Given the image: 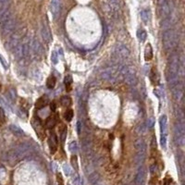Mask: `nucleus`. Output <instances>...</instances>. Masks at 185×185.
Returning a JSON list of instances; mask_svg holds the SVG:
<instances>
[{"label":"nucleus","mask_w":185,"mask_h":185,"mask_svg":"<svg viewBox=\"0 0 185 185\" xmlns=\"http://www.w3.org/2000/svg\"><path fill=\"white\" fill-rule=\"evenodd\" d=\"M47 104V101H46V98L45 96H42L40 98L37 99L36 103H35V108L37 110H40V109H43Z\"/></svg>","instance_id":"nucleus-4"},{"label":"nucleus","mask_w":185,"mask_h":185,"mask_svg":"<svg viewBox=\"0 0 185 185\" xmlns=\"http://www.w3.org/2000/svg\"><path fill=\"white\" fill-rule=\"evenodd\" d=\"M56 83H57V80H56L55 76L51 75L47 78L46 80V86L48 89H54L56 86Z\"/></svg>","instance_id":"nucleus-7"},{"label":"nucleus","mask_w":185,"mask_h":185,"mask_svg":"<svg viewBox=\"0 0 185 185\" xmlns=\"http://www.w3.org/2000/svg\"><path fill=\"white\" fill-rule=\"evenodd\" d=\"M47 143H48V147L50 150V154L55 155L57 153L58 148H59V138H58V135L56 134V133L51 132L50 136L47 139Z\"/></svg>","instance_id":"nucleus-1"},{"label":"nucleus","mask_w":185,"mask_h":185,"mask_svg":"<svg viewBox=\"0 0 185 185\" xmlns=\"http://www.w3.org/2000/svg\"><path fill=\"white\" fill-rule=\"evenodd\" d=\"M64 82H65V86H66V91H67L68 92H70L71 89H72V77H71L70 75L66 76Z\"/></svg>","instance_id":"nucleus-8"},{"label":"nucleus","mask_w":185,"mask_h":185,"mask_svg":"<svg viewBox=\"0 0 185 185\" xmlns=\"http://www.w3.org/2000/svg\"><path fill=\"white\" fill-rule=\"evenodd\" d=\"M74 114H73V110L71 108H67V110L65 111V113H64V118L67 121H70L73 118Z\"/></svg>","instance_id":"nucleus-10"},{"label":"nucleus","mask_w":185,"mask_h":185,"mask_svg":"<svg viewBox=\"0 0 185 185\" xmlns=\"http://www.w3.org/2000/svg\"><path fill=\"white\" fill-rule=\"evenodd\" d=\"M57 181H58L59 185H65L64 180H63V177H62L61 173H57Z\"/></svg>","instance_id":"nucleus-12"},{"label":"nucleus","mask_w":185,"mask_h":185,"mask_svg":"<svg viewBox=\"0 0 185 185\" xmlns=\"http://www.w3.org/2000/svg\"><path fill=\"white\" fill-rule=\"evenodd\" d=\"M60 104H61V106H62L63 107L69 108V107L71 106V104H72V102H71V98L69 97V96H62V97L60 98Z\"/></svg>","instance_id":"nucleus-5"},{"label":"nucleus","mask_w":185,"mask_h":185,"mask_svg":"<svg viewBox=\"0 0 185 185\" xmlns=\"http://www.w3.org/2000/svg\"><path fill=\"white\" fill-rule=\"evenodd\" d=\"M144 59L146 61H150L153 59V49L150 44H148L145 47L144 51Z\"/></svg>","instance_id":"nucleus-3"},{"label":"nucleus","mask_w":185,"mask_h":185,"mask_svg":"<svg viewBox=\"0 0 185 185\" xmlns=\"http://www.w3.org/2000/svg\"><path fill=\"white\" fill-rule=\"evenodd\" d=\"M150 81H151V82H152L154 85L157 84V81H158V79H157L156 69L155 67H153V68H152L151 72H150Z\"/></svg>","instance_id":"nucleus-6"},{"label":"nucleus","mask_w":185,"mask_h":185,"mask_svg":"<svg viewBox=\"0 0 185 185\" xmlns=\"http://www.w3.org/2000/svg\"><path fill=\"white\" fill-rule=\"evenodd\" d=\"M58 132L62 136L67 133V126H66L65 123H63L61 121H59V123H58Z\"/></svg>","instance_id":"nucleus-9"},{"label":"nucleus","mask_w":185,"mask_h":185,"mask_svg":"<svg viewBox=\"0 0 185 185\" xmlns=\"http://www.w3.org/2000/svg\"><path fill=\"white\" fill-rule=\"evenodd\" d=\"M50 109H51L52 112H56V110H57V105H56L55 102H52L50 104Z\"/></svg>","instance_id":"nucleus-13"},{"label":"nucleus","mask_w":185,"mask_h":185,"mask_svg":"<svg viewBox=\"0 0 185 185\" xmlns=\"http://www.w3.org/2000/svg\"><path fill=\"white\" fill-rule=\"evenodd\" d=\"M6 122V116L2 107H0V126H2Z\"/></svg>","instance_id":"nucleus-11"},{"label":"nucleus","mask_w":185,"mask_h":185,"mask_svg":"<svg viewBox=\"0 0 185 185\" xmlns=\"http://www.w3.org/2000/svg\"><path fill=\"white\" fill-rule=\"evenodd\" d=\"M59 121V114L58 112H52V114L44 122L45 128L52 130Z\"/></svg>","instance_id":"nucleus-2"}]
</instances>
